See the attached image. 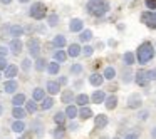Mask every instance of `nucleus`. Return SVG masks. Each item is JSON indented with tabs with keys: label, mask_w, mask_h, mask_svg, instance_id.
I'll list each match as a JSON object with an SVG mask.
<instances>
[{
	"label": "nucleus",
	"mask_w": 156,
	"mask_h": 139,
	"mask_svg": "<svg viewBox=\"0 0 156 139\" xmlns=\"http://www.w3.org/2000/svg\"><path fill=\"white\" fill-rule=\"evenodd\" d=\"M86 9H87L89 15L99 19V17H104L109 12V2L108 0H89Z\"/></svg>",
	"instance_id": "1"
},
{
	"label": "nucleus",
	"mask_w": 156,
	"mask_h": 139,
	"mask_svg": "<svg viewBox=\"0 0 156 139\" xmlns=\"http://www.w3.org/2000/svg\"><path fill=\"white\" fill-rule=\"evenodd\" d=\"M154 57V47L151 42H143L136 50V59L139 64H148L151 59Z\"/></svg>",
	"instance_id": "2"
},
{
	"label": "nucleus",
	"mask_w": 156,
	"mask_h": 139,
	"mask_svg": "<svg viewBox=\"0 0 156 139\" xmlns=\"http://www.w3.org/2000/svg\"><path fill=\"white\" fill-rule=\"evenodd\" d=\"M29 17L34 20H42L47 17V5L44 2H34L29 9Z\"/></svg>",
	"instance_id": "3"
},
{
	"label": "nucleus",
	"mask_w": 156,
	"mask_h": 139,
	"mask_svg": "<svg viewBox=\"0 0 156 139\" xmlns=\"http://www.w3.org/2000/svg\"><path fill=\"white\" fill-rule=\"evenodd\" d=\"M27 49H29V54H30V57L37 59L41 57V40H39L37 37H30L27 40Z\"/></svg>",
	"instance_id": "4"
},
{
	"label": "nucleus",
	"mask_w": 156,
	"mask_h": 139,
	"mask_svg": "<svg viewBox=\"0 0 156 139\" xmlns=\"http://www.w3.org/2000/svg\"><path fill=\"white\" fill-rule=\"evenodd\" d=\"M141 22L148 29H156V12L154 10L143 12V14H141Z\"/></svg>",
	"instance_id": "5"
},
{
	"label": "nucleus",
	"mask_w": 156,
	"mask_h": 139,
	"mask_svg": "<svg viewBox=\"0 0 156 139\" xmlns=\"http://www.w3.org/2000/svg\"><path fill=\"white\" fill-rule=\"evenodd\" d=\"M9 49H10V52L14 55H19L22 52V49H24V42H22L19 37H14L10 40V44H9Z\"/></svg>",
	"instance_id": "6"
},
{
	"label": "nucleus",
	"mask_w": 156,
	"mask_h": 139,
	"mask_svg": "<svg viewBox=\"0 0 156 139\" xmlns=\"http://www.w3.org/2000/svg\"><path fill=\"white\" fill-rule=\"evenodd\" d=\"M136 84H138L139 87H148L149 79H148V75H146V71H138L136 72Z\"/></svg>",
	"instance_id": "7"
},
{
	"label": "nucleus",
	"mask_w": 156,
	"mask_h": 139,
	"mask_svg": "<svg viewBox=\"0 0 156 139\" xmlns=\"http://www.w3.org/2000/svg\"><path fill=\"white\" fill-rule=\"evenodd\" d=\"M82 29H84V22L81 19H71V22H69V30L71 32H82Z\"/></svg>",
	"instance_id": "8"
},
{
	"label": "nucleus",
	"mask_w": 156,
	"mask_h": 139,
	"mask_svg": "<svg viewBox=\"0 0 156 139\" xmlns=\"http://www.w3.org/2000/svg\"><path fill=\"white\" fill-rule=\"evenodd\" d=\"M52 45H54L55 49H64L66 45H67V39H66V35L57 34L54 39H52Z\"/></svg>",
	"instance_id": "9"
},
{
	"label": "nucleus",
	"mask_w": 156,
	"mask_h": 139,
	"mask_svg": "<svg viewBox=\"0 0 156 139\" xmlns=\"http://www.w3.org/2000/svg\"><path fill=\"white\" fill-rule=\"evenodd\" d=\"M82 54V49H81V45L79 44H69V47H67V55L69 57H79V55Z\"/></svg>",
	"instance_id": "10"
},
{
	"label": "nucleus",
	"mask_w": 156,
	"mask_h": 139,
	"mask_svg": "<svg viewBox=\"0 0 156 139\" xmlns=\"http://www.w3.org/2000/svg\"><path fill=\"white\" fill-rule=\"evenodd\" d=\"M25 32V29L22 27V25L19 24H12L10 29H9V34H10V37H22V34Z\"/></svg>",
	"instance_id": "11"
},
{
	"label": "nucleus",
	"mask_w": 156,
	"mask_h": 139,
	"mask_svg": "<svg viewBox=\"0 0 156 139\" xmlns=\"http://www.w3.org/2000/svg\"><path fill=\"white\" fill-rule=\"evenodd\" d=\"M17 89H19V84L14 81V79H7V82L4 84V91L7 92V94H14Z\"/></svg>",
	"instance_id": "12"
},
{
	"label": "nucleus",
	"mask_w": 156,
	"mask_h": 139,
	"mask_svg": "<svg viewBox=\"0 0 156 139\" xmlns=\"http://www.w3.org/2000/svg\"><path fill=\"white\" fill-rule=\"evenodd\" d=\"M141 104H143V102H141V97H139L138 94L129 96V99H128V107H129V109H138Z\"/></svg>",
	"instance_id": "13"
},
{
	"label": "nucleus",
	"mask_w": 156,
	"mask_h": 139,
	"mask_svg": "<svg viewBox=\"0 0 156 139\" xmlns=\"http://www.w3.org/2000/svg\"><path fill=\"white\" fill-rule=\"evenodd\" d=\"M45 89H47V92L51 96H55V94H59V91H61V84H59V82H54V81H49L47 85H45Z\"/></svg>",
	"instance_id": "14"
},
{
	"label": "nucleus",
	"mask_w": 156,
	"mask_h": 139,
	"mask_svg": "<svg viewBox=\"0 0 156 139\" xmlns=\"http://www.w3.org/2000/svg\"><path fill=\"white\" fill-rule=\"evenodd\" d=\"M94 124H96V129L106 127V126H108V116H104V114L96 116V117H94Z\"/></svg>",
	"instance_id": "15"
},
{
	"label": "nucleus",
	"mask_w": 156,
	"mask_h": 139,
	"mask_svg": "<svg viewBox=\"0 0 156 139\" xmlns=\"http://www.w3.org/2000/svg\"><path fill=\"white\" fill-rule=\"evenodd\" d=\"M12 131L17 132V134L24 132V131H25V122H24V119H15V122L12 124Z\"/></svg>",
	"instance_id": "16"
},
{
	"label": "nucleus",
	"mask_w": 156,
	"mask_h": 139,
	"mask_svg": "<svg viewBox=\"0 0 156 139\" xmlns=\"http://www.w3.org/2000/svg\"><path fill=\"white\" fill-rule=\"evenodd\" d=\"M12 116H14L15 119H24L25 116H27V111L22 109V106H14V109H12Z\"/></svg>",
	"instance_id": "17"
},
{
	"label": "nucleus",
	"mask_w": 156,
	"mask_h": 139,
	"mask_svg": "<svg viewBox=\"0 0 156 139\" xmlns=\"http://www.w3.org/2000/svg\"><path fill=\"white\" fill-rule=\"evenodd\" d=\"M47 64H49V62L45 61L44 57H37V59H35L34 67H35V71H37V72H42V71H45V69H47Z\"/></svg>",
	"instance_id": "18"
},
{
	"label": "nucleus",
	"mask_w": 156,
	"mask_h": 139,
	"mask_svg": "<svg viewBox=\"0 0 156 139\" xmlns=\"http://www.w3.org/2000/svg\"><path fill=\"white\" fill-rule=\"evenodd\" d=\"M17 72H19V67H17V65L9 64L7 69H5V77H7V79H14L15 75H17Z\"/></svg>",
	"instance_id": "19"
},
{
	"label": "nucleus",
	"mask_w": 156,
	"mask_h": 139,
	"mask_svg": "<svg viewBox=\"0 0 156 139\" xmlns=\"http://www.w3.org/2000/svg\"><path fill=\"white\" fill-rule=\"evenodd\" d=\"M59 71H61V64H59L57 61H54V62H49L47 64V72L51 75H55V74H59Z\"/></svg>",
	"instance_id": "20"
},
{
	"label": "nucleus",
	"mask_w": 156,
	"mask_h": 139,
	"mask_svg": "<svg viewBox=\"0 0 156 139\" xmlns=\"http://www.w3.org/2000/svg\"><path fill=\"white\" fill-rule=\"evenodd\" d=\"M92 102L94 104H102V102L106 101V94H104V91H96L94 94H92Z\"/></svg>",
	"instance_id": "21"
},
{
	"label": "nucleus",
	"mask_w": 156,
	"mask_h": 139,
	"mask_svg": "<svg viewBox=\"0 0 156 139\" xmlns=\"http://www.w3.org/2000/svg\"><path fill=\"white\" fill-rule=\"evenodd\" d=\"M102 81H104V77H102L101 74H91L89 75V84H92V85H101L102 84Z\"/></svg>",
	"instance_id": "22"
},
{
	"label": "nucleus",
	"mask_w": 156,
	"mask_h": 139,
	"mask_svg": "<svg viewBox=\"0 0 156 139\" xmlns=\"http://www.w3.org/2000/svg\"><path fill=\"white\" fill-rule=\"evenodd\" d=\"M74 92L72 91H64L62 92V96H61V101L64 102V104H71L72 101H74Z\"/></svg>",
	"instance_id": "23"
},
{
	"label": "nucleus",
	"mask_w": 156,
	"mask_h": 139,
	"mask_svg": "<svg viewBox=\"0 0 156 139\" xmlns=\"http://www.w3.org/2000/svg\"><path fill=\"white\" fill-rule=\"evenodd\" d=\"M44 97H45V91L42 87H35L34 91H32V99H34V101H42Z\"/></svg>",
	"instance_id": "24"
},
{
	"label": "nucleus",
	"mask_w": 156,
	"mask_h": 139,
	"mask_svg": "<svg viewBox=\"0 0 156 139\" xmlns=\"http://www.w3.org/2000/svg\"><path fill=\"white\" fill-rule=\"evenodd\" d=\"M66 119H67V116H66V112H62V111H59V112H55V114H54V122H55V124H59V126H64Z\"/></svg>",
	"instance_id": "25"
},
{
	"label": "nucleus",
	"mask_w": 156,
	"mask_h": 139,
	"mask_svg": "<svg viewBox=\"0 0 156 139\" xmlns=\"http://www.w3.org/2000/svg\"><path fill=\"white\" fill-rule=\"evenodd\" d=\"M52 136H54V139H64V136H66L64 126H59V124H57V127L52 131Z\"/></svg>",
	"instance_id": "26"
},
{
	"label": "nucleus",
	"mask_w": 156,
	"mask_h": 139,
	"mask_svg": "<svg viewBox=\"0 0 156 139\" xmlns=\"http://www.w3.org/2000/svg\"><path fill=\"white\" fill-rule=\"evenodd\" d=\"M79 117H81L82 121H86V119L92 117V111L87 107V106H82V109L79 111Z\"/></svg>",
	"instance_id": "27"
},
{
	"label": "nucleus",
	"mask_w": 156,
	"mask_h": 139,
	"mask_svg": "<svg viewBox=\"0 0 156 139\" xmlns=\"http://www.w3.org/2000/svg\"><path fill=\"white\" fill-rule=\"evenodd\" d=\"M104 102H106V107L111 111V109H114L116 106H118V97H116V96H109V97H106Z\"/></svg>",
	"instance_id": "28"
},
{
	"label": "nucleus",
	"mask_w": 156,
	"mask_h": 139,
	"mask_svg": "<svg viewBox=\"0 0 156 139\" xmlns=\"http://www.w3.org/2000/svg\"><path fill=\"white\" fill-rule=\"evenodd\" d=\"M37 101H34V99H30V101H25V111L29 112V114H34L35 111H37V104H35Z\"/></svg>",
	"instance_id": "29"
},
{
	"label": "nucleus",
	"mask_w": 156,
	"mask_h": 139,
	"mask_svg": "<svg viewBox=\"0 0 156 139\" xmlns=\"http://www.w3.org/2000/svg\"><path fill=\"white\" fill-rule=\"evenodd\" d=\"M52 106H54V99H52V97H44V99H42V104H41L42 111H49Z\"/></svg>",
	"instance_id": "30"
},
{
	"label": "nucleus",
	"mask_w": 156,
	"mask_h": 139,
	"mask_svg": "<svg viewBox=\"0 0 156 139\" xmlns=\"http://www.w3.org/2000/svg\"><path fill=\"white\" fill-rule=\"evenodd\" d=\"M122 61H124L126 65H129V67H131V65L134 64L136 57H134V54H133V52H126V54L122 55Z\"/></svg>",
	"instance_id": "31"
},
{
	"label": "nucleus",
	"mask_w": 156,
	"mask_h": 139,
	"mask_svg": "<svg viewBox=\"0 0 156 139\" xmlns=\"http://www.w3.org/2000/svg\"><path fill=\"white\" fill-rule=\"evenodd\" d=\"M77 114H79V111H77L76 106H67V109H66V116H67L69 119H76Z\"/></svg>",
	"instance_id": "32"
},
{
	"label": "nucleus",
	"mask_w": 156,
	"mask_h": 139,
	"mask_svg": "<svg viewBox=\"0 0 156 139\" xmlns=\"http://www.w3.org/2000/svg\"><path fill=\"white\" fill-rule=\"evenodd\" d=\"M54 59H55L57 62H64L66 59H67V52H64L62 49H59V50L54 52Z\"/></svg>",
	"instance_id": "33"
},
{
	"label": "nucleus",
	"mask_w": 156,
	"mask_h": 139,
	"mask_svg": "<svg viewBox=\"0 0 156 139\" xmlns=\"http://www.w3.org/2000/svg\"><path fill=\"white\" fill-rule=\"evenodd\" d=\"M76 104H79V106H86V104H89V96H86V94H79V96H76Z\"/></svg>",
	"instance_id": "34"
},
{
	"label": "nucleus",
	"mask_w": 156,
	"mask_h": 139,
	"mask_svg": "<svg viewBox=\"0 0 156 139\" xmlns=\"http://www.w3.org/2000/svg\"><path fill=\"white\" fill-rule=\"evenodd\" d=\"M59 20H61V19H59L57 14H51V15L47 17V24L51 25V27H55V25H59Z\"/></svg>",
	"instance_id": "35"
},
{
	"label": "nucleus",
	"mask_w": 156,
	"mask_h": 139,
	"mask_svg": "<svg viewBox=\"0 0 156 139\" xmlns=\"http://www.w3.org/2000/svg\"><path fill=\"white\" fill-rule=\"evenodd\" d=\"M12 104H14V106H22V104H25V96H24V94H15L14 99H12Z\"/></svg>",
	"instance_id": "36"
},
{
	"label": "nucleus",
	"mask_w": 156,
	"mask_h": 139,
	"mask_svg": "<svg viewBox=\"0 0 156 139\" xmlns=\"http://www.w3.org/2000/svg\"><path fill=\"white\" fill-rule=\"evenodd\" d=\"M92 39V32L91 30H82L81 35H79V40L81 42H89Z\"/></svg>",
	"instance_id": "37"
},
{
	"label": "nucleus",
	"mask_w": 156,
	"mask_h": 139,
	"mask_svg": "<svg viewBox=\"0 0 156 139\" xmlns=\"http://www.w3.org/2000/svg\"><path fill=\"white\" fill-rule=\"evenodd\" d=\"M116 77V71L112 67H106V71H104V79H114Z\"/></svg>",
	"instance_id": "38"
},
{
	"label": "nucleus",
	"mask_w": 156,
	"mask_h": 139,
	"mask_svg": "<svg viewBox=\"0 0 156 139\" xmlns=\"http://www.w3.org/2000/svg\"><path fill=\"white\" fill-rule=\"evenodd\" d=\"M30 67H32L30 59H24V61H22V71H24V72H29V71H30Z\"/></svg>",
	"instance_id": "39"
},
{
	"label": "nucleus",
	"mask_w": 156,
	"mask_h": 139,
	"mask_svg": "<svg viewBox=\"0 0 156 139\" xmlns=\"http://www.w3.org/2000/svg\"><path fill=\"white\" fill-rule=\"evenodd\" d=\"M71 72H72V74H81V72H82V65L81 64H72L71 65Z\"/></svg>",
	"instance_id": "40"
},
{
	"label": "nucleus",
	"mask_w": 156,
	"mask_h": 139,
	"mask_svg": "<svg viewBox=\"0 0 156 139\" xmlns=\"http://www.w3.org/2000/svg\"><path fill=\"white\" fill-rule=\"evenodd\" d=\"M144 5L149 10H156V0H144Z\"/></svg>",
	"instance_id": "41"
},
{
	"label": "nucleus",
	"mask_w": 156,
	"mask_h": 139,
	"mask_svg": "<svg viewBox=\"0 0 156 139\" xmlns=\"http://www.w3.org/2000/svg\"><path fill=\"white\" fill-rule=\"evenodd\" d=\"M146 75H148L149 81H156V69H149V71H146Z\"/></svg>",
	"instance_id": "42"
},
{
	"label": "nucleus",
	"mask_w": 156,
	"mask_h": 139,
	"mask_svg": "<svg viewBox=\"0 0 156 139\" xmlns=\"http://www.w3.org/2000/svg\"><path fill=\"white\" fill-rule=\"evenodd\" d=\"M138 137H139V131H138V129H133V131L126 136V139H138Z\"/></svg>",
	"instance_id": "43"
},
{
	"label": "nucleus",
	"mask_w": 156,
	"mask_h": 139,
	"mask_svg": "<svg viewBox=\"0 0 156 139\" xmlns=\"http://www.w3.org/2000/svg\"><path fill=\"white\" fill-rule=\"evenodd\" d=\"M92 52H94V49H92L91 45H86V47L82 49V54H84L86 57H89V55H92Z\"/></svg>",
	"instance_id": "44"
},
{
	"label": "nucleus",
	"mask_w": 156,
	"mask_h": 139,
	"mask_svg": "<svg viewBox=\"0 0 156 139\" xmlns=\"http://www.w3.org/2000/svg\"><path fill=\"white\" fill-rule=\"evenodd\" d=\"M9 50H10L9 47H5V45H0V57H7Z\"/></svg>",
	"instance_id": "45"
},
{
	"label": "nucleus",
	"mask_w": 156,
	"mask_h": 139,
	"mask_svg": "<svg viewBox=\"0 0 156 139\" xmlns=\"http://www.w3.org/2000/svg\"><path fill=\"white\" fill-rule=\"evenodd\" d=\"M7 65H9L7 59H5V57H0V71H5V69H7Z\"/></svg>",
	"instance_id": "46"
},
{
	"label": "nucleus",
	"mask_w": 156,
	"mask_h": 139,
	"mask_svg": "<svg viewBox=\"0 0 156 139\" xmlns=\"http://www.w3.org/2000/svg\"><path fill=\"white\" fill-rule=\"evenodd\" d=\"M148 116H149V112H148V111H143V112H139L138 117H139V119H148Z\"/></svg>",
	"instance_id": "47"
},
{
	"label": "nucleus",
	"mask_w": 156,
	"mask_h": 139,
	"mask_svg": "<svg viewBox=\"0 0 156 139\" xmlns=\"http://www.w3.org/2000/svg\"><path fill=\"white\" fill-rule=\"evenodd\" d=\"M79 129V126L76 124V122H71V124H69V131H77Z\"/></svg>",
	"instance_id": "48"
},
{
	"label": "nucleus",
	"mask_w": 156,
	"mask_h": 139,
	"mask_svg": "<svg viewBox=\"0 0 156 139\" xmlns=\"http://www.w3.org/2000/svg\"><path fill=\"white\" fill-rule=\"evenodd\" d=\"M59 84H62V85H66V84H67V77H64V75H62V77H59Z\"/></svg>",
	"instance_id": "49"
},
{
	"label": "nucleus",
	"mask_w": 156,
	"mask_h": 139,
	"mask_svg": "<svg viewBox=\"0 0 156 139\" xmlns=\"http://www.w3.org/2000/svg\"><path fill=\"white\" fill-rule=\"evenodd\" d=\"M151 137H153V139H156V127H153V129H151Z\"/></svg>",
	"instance_id": "50"
},
{
	"label": "nucleus",
	"mask_w": 156,
	"mask_h": 139,
	"mask_svg": "<svg viewBox=\"0 0 156 139\" xmlns=\"http://www.w3.org/2000/svg\"><path fill=\"white\" fill-rule=\"evenodd\" d=\"M0 2H2L4 5H9V4H12V0H0Z\"/></svg>",
	"instance_id": "51"
},
{
	"label": "nucleus",
	"mask_w": 156,
	"mask_h": 139,
	"mask_svg": "<svg viewBox=\"0 0 156 139\" xmlns=\"http://www.w3.org/2000/svg\"><path fill=\"white\" fill-rule=\"evenodd\" d=\"M20 4H27V2H30V0H19Z\"/></svg>",
	"instance_id": "52"
},
{
	"label": "nucleus",
	"mask_w": 156,
	"mask_h": 139,
	"mask_svg": "<svg viewBox=\"0 0 156 139\" xmlns=\"http://www.w3.org/2000/svg\"><path fill=\"white\" fill-rule=\"evenodd\" d=\"M2 112H4V107H2V104H0V116H2Z\"/></svg>",
	"instance_id": "53"
},
{
	"label": "nucleus",
	"mask_w": 156,
	"mask_h": 139,
	"mask_svg": "<svg viewBox=\"0 0 156 139\" xmlns=\"http://www.w3.org/2000/svg\"><path fill=\"white\" fill-rule=\"evenodd\" d=\"M19 139H24V137H19Z\"/></svg>",
	"instance_id": "54"
},
{
	"label": "nucleus",
	"mask_w": 156,
	"mask_h": 139,
	"mask_svg": "<svg viewBox=\"0 0 156 139\" xmlns=\"http://www.w3.org/2000/svg\"><path fill=\"white\" fill-rule=\"evenodd\" d=\"M114 139H119V137H114Z\"/></svg>",
	"instance_id": "55"
},
{
	"label": "nucleus",
	"mask_w": 156,
	"mask_h": 139,
	"mask_svg": "<svg viewBox=\"0 0 156 139\" xmlns=\"http://www.w3.org/2000/svg\"><path fill=\"white\" fill-rule=\"evenodd\" d=\"M0 77H2V75H0Z\"/></svg>",
	"instance_id": "56"
}]
</instances>
